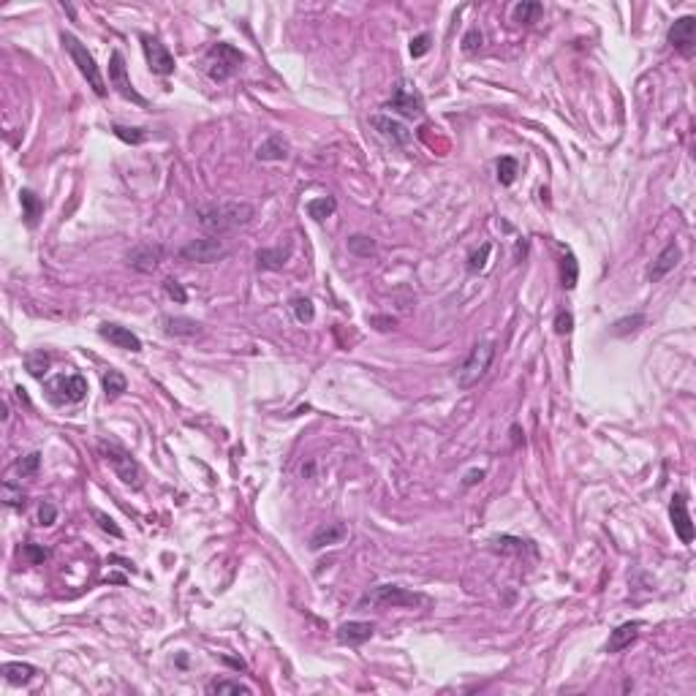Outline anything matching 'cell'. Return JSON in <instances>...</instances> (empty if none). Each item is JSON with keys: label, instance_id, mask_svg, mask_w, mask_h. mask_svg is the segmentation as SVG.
<instances>
[{"label": "cell", "instance_id": "6da1fadb", "mask_svg": "<svg viewBox=\"0 0 696 696\" xmlns=\"http://www.w3.org/2000/svg\"><path fill=\"white\" fill-rule=\"evenodd\" d=\"M253 218H256V207L247 202H215V204H202L196 210L199 226L210 234L237 232V229L247 226Z\"/></svg>", "mask_w": 696, "mask_h": 696}, {"label": "cell", "instance_id": "7a4b0ae2", "mask_svg": "<svg viewBox=\"0 0 696 696\" xmlns=\"http://www.w3.org/2000/svg\"><path fill=\"white\" fill-rule=\"evenodd\" d=\"M495 359V343H476L471 348V354L465 357V362L457 370V387L460 389H471L474 384H478L487 376L490 364Z\"/></svg>", "mask_w": 696, "mask_h": 696}, {"label": "cell", "instance_id": "3957f363", "mask_svg": "<svg viewBox=\"0 0 696 696\" xmlns=\"http://www.w3.org/2000/svg\"><path fill=\"white\" fill-rule=\"evenodd\" d=\"M245 55L240 49H234L232 44L218 41L207 49V58H204V66H207V73L213 82H226L240 66H242Z\"/></svg>", "mask_w": 696, "mask_h": 696}, {"label": "cell", "instance_id": "277c9868", "mask_svg": "<svg viewBox=\"0 0 696 696\" xmlns=\"http://www.w3.org/2000/svg\"><path fill=\"white\" fill-rule=\"evenodd\" d=\"M63 39V44H66V49H68V55H71V60L76 63V68H79V73L87 79V85L93 87V93L96 96H106V82H103L101 71H98V66H96V60H93V55L87 52V46L73 33H63L60 36Z\"/></svg>", "mask_w": 696, "mask_h": 696}, {"label": "cell", "instance_id": "5b68a950", "mask_svg": "<svg viewBox=\"0 0 696 696\" xmlns=\"http://www.w3.org/2000/svg\"><path fill=\"white\" fill-rule=\"evenodd\" d=\"M101 454L120 481H126L130 487H142V468L128 449H123L120 444H101Z\"/></svg>", "mask_w": 696, "mask_h": 696}, {"label": "cell", "instance_id": "8992f818", "mask_svg": "<svg viewBox=\"0 0 696 696\" xmlns=\"http://www.w3.org/2000/svg\"><path fill=\"white\" fill-rule=\"evenodd\" d=\"M419 607L424 598L419 593H411L400 585H378L362 598V607Z\"/></svg>", "mask_w": 696, "mask_h": 696}, {"label": "cell", "instance_id": "52a82bcc", "mask_svg": "<svg viewBox=\"0 0 696 696\" xmlns=\"http://www.w3.org/2000/svg\"><path fill=\"white\" fill-rule=\"evenodd\" d=\"M46 394L58 406H63V403H82L87 397V381L82 376H76V373L58 376L46 384Z\"/></svg>", "mask_w": 696, "mask_h": 696}, {"label": "cell", "instance_id": "ba28073f", "mask_svg": "<svg viewBox=\"0 0 696 696\" xmlns=\"http://www.w3.org/2000/svg\"><path fill=\"white\" fill-rule=\"evenodd\" d=\"M229 250L226 245L215 240V237H202V240H190L188 245L180 250V259L193 261V264H213V261L223 259Z\"/></svg>", "mask_w": 696, "mask_h": 696}, {"label": "cell", "instance_id": "9c48e42d", "mask_svg": "<svg viewBox=\"0 0 696 696\" xmlns=\"http://www.w3.org/2000/svg\"><path fill=\"white\" fill-rule=\"evenodd\" d=\"M387 109L408 117V120H419L424 115V101H421V96L408 82H400V85L394 87V93H392V101L387 103Z\"/></svg>", "mask_w": 696, "mask_h": 696}, {"label": "cell", "instance_id": "30bf717a", "mask_svg": "<svg viewBox=\"0 0 696 696\" xmlns=\"http://www.w3.org/2000/svg\"><path fill=\"white\" fill-rule=\"evenodd\" d=\"M142 46H145L147 66L153 68V73H158V76H169V73H174V66H177V63H174L172 52H169L155 36H142Z\"/></svg>", "mask_w": 696, "mask_h": 696}, {"label": "cell", "instance_id": "8fae6325", "mask_svg": "<svg viewBox=\"0 0 696 696\" xmlns=\"http://www.w3.org/2000/svg\"><path fill=\"white\" fill-rule=\"evenodd\" d=\"M109 85L115 87L123 98H128V101L142 103V106H145V98H142V96L133 90V85H130L128 68H126V60H123L120 52H112V58H109Z\"/></svg>", "mask_w": 696, "mask_h": 696}, {"label": "cell", "instance_id": "7c38bea8", "mask_svg": "<svg viewBox=\"0 0 696 696\" xmlns=\"http://www.w3.org/2000/svg\"><path fill=\"white\" fill-rule=\"evenodd\" d=\"M667 39L675 49H680L682 55H691L694 52V39H696V16H680V19H675V25L669 28Z\"/></svg>", "mask_w": 696, "mask_h": 696}, {"label": "cell", "instance_id": "4fadbf2b", "mask_svg": "<svg viewBox=\"0 0 696 696\" xmlns=\"http://www.w3.org/2000/svg\"><path fill=\"white\" fill-rule=\"evenodd\" d=\"M669 520H672V528L680 536L682 544H691L694 541V522H691V514H688V506H685V498L682 495L672 498V503H669Z\"/></svg>", "mask_w": 696, "mask_h": 696}, {"label": "cell", "instance_id": "5bb4252c", "mask_svg": "<svg viewBox=\"0 0 696 696\" xmlns=\"http://www.w3.org/2000/svg\"><path fill=\"white\" fill-rule=\"evenodd\" d=\"M163 259V247L158 242H142L128 253V264L139 272H153Z\"/></svg>", "mask_w": 696, "mask_h": 696}, {"label": "cell", "instance_id": "9a60e30c", "mask_svg": "<svg viewBox=\"0 0 696 696\" xmlns=\"http://www.w3.org/2000/svg\"><path fill=\"white\" fill-rule=\"evenodd\" d=\"M98 334H101L103 340H109L112 346L123 348V351H133V354L142 351V340L130 332L128 327H120V324H101V327H98Z\"/></svg>", "mask_w": 696, "mask_h": 696}, {"label": "cell", "instance_id": "2e32d148", "mask_svg": "<svg viewBox=\"0 0 696 696\" xmlns=\"http://www.w3.org/2000/svg\"><path fill=\"white\" fill-rule=\"evenodd\" d=\"M376 634V625L367 623V620H348L337 628V642L340 645H348V648H357V645H364L367 639H373Z\"/></svg>", "mask_w": 696, "mask_h": 696}, {"label": "cell", "instance_id": "e0dca14e", "mask_svg": "<svg viewBox=\"0 0 696 696\" xmlns=\"http://www.w3.org/2000/svg\"><path fill=\"white\" fill-rule=\"evenodd\" d=\"M370 123H373V128L387 139V142H392V145H408L411 142V130L403 126V123H397V120H392V117L387 115H373L370 117Z\"/></svg>", "mask_w": 696, "mask_h": 696}, {"label": "cell", "instance_id": "ac0fdd59", "mask_svg": "<svg viewBox=\"0 0 696 696\" xmlns=\"http://www.w3.org/2000/svg\"><path fill=\"white\" fill-rule=\"evenodd\" d=\"M677 261H680V245H677V242H669V245L655 256V261L650 264L648 280H650V283H658L661 277H667L669 272L677 267Z\"/></svg>", "mask_w": 696, "mask_h": 696}, {"label": "cell", "instance_id": "d6986e66", "mask_svg": "<svg viewBox=\"0 0 696 696\" xmlns=\"http://www.w3.org/2000/svg\"><path fill=\"white\" fill-rule=\"evenodd\" d=\"M642 620H631V623H623V625H618L615 631H612V637H609V642H607V652H620V650H625L631 642H637V637H639V631H642Z\"/></svg>", "mask_w": 696, "mask_h": 696}, {"label": "cell", "instance_id": "ffe728a7", "mask_svg": "<svg viewBox=\"0 0 696 696\" xmlns=\"http://www.w3.org/2000/svg\"><path fill=\"white\" fill-rule=\"evenodd\" d=\"M160 327H163V332L169 337H190V334L202 332V324L193 319H185V316H163Z\"/></svg>", "mask_w": 696, "mask_h": 696}, {"label": "cell", "instance_id": "44dd1931", "mask_svg": "<svg viewBox=\"0 0 696 696\" xmlns=\"http://www.w3.org/2000/svg\"><path fill=\"white\" fill-rule=\"evenodd\" d=\"M256 158L259 160H286L289 158V142H286L283 136L272 133V136H267V139L259 145Z\"/></svg>", "mask_w": 696, "mask_h": 696}, {"label": "cell", "instance_id": "7402d4cb", "mask_svg": "<svg viewBox=\"0 0 696 696\" xmlns=\"http://www.w3.org/2000/svg\"><path fill=\"white\" fill-rule=\"evenodd\" d=\"M291 259V245L286 247H261L256 250V261L261 270H280Z\"/></svg>", "mask_w": 696, "mask_h": 696}, {"label": "cell", "instance_id": "603a6c76", "mask_svg": "<svg viewBox=\"0 0 696 696\" xmlns=\"http://www.w3.org/2000/svg\"><path fill=\"white\" fill-rule=\"evenodd\" d=\"M346 525H340V522H332V525H327V528H321V531H316L313 533V538H310V550H321V547H329V544H337V541H343L346 538Z\"/></svg>", "mask_w": 696, "mask_h": 696}, {"label": "cell", "instance_id": "cb8c5ba5", "mask_svg": "<svg viewBox=\"0 0 696 696\" xmlns=\"http://www.w3.org/2000/svg\"><path fill=\"white\" fill-rule=\"evenodd\" d=\"M3 677H6V682H11V685H25V682L33 680V675H36V667H30V664H22V661H9V664H3Z\"/></svg>", "mask_w": 696, "mask_h": 696}, {"label": "cell", "instance_id": "d4e9b609", "mask_svg": "<svg viewBox=\"0 0 696 696\" xmlns=\"http://www.w3.org/2000/svg\"><path fill=\"white\" fill-rule=\"evenodd\" d=\"M19 204H22V215H25V223L28 226H36L39 218L44 213V202L33 193V190H19Z\"/></svg>", "mask_w": 696, "mask_h": 696}, {"label": "cell", "instance_id": "484cf974", "mask_svg": "<svg viewBox=\"0 0 696 696\" xmlns=\"http://www.w3.org/2000/svg\"><path fill=\"white\" fill-rule=\"evenodd\" d=\"M577 277H580V264H577V259H574V253H568L566 250L563 253V261H561V283H563V289H574L577 286Z\"/></svg>", "mask_w": 696, "mask_h": 696}, {"label": "cell", "instance_id": "4316f807", "mask_svg": "<svg viewBox=\"0 0 696 696\" xmlns=\"http://www.w3.org/2000/svg\"><path fill=\"white\" fill-rule=\"evenodd\" d=\"M541 11H544L541 3H536V0H522L520 6H514V22L531 25V22H536L538 16H541Z\"/></svg>", "mask_w": 696, "mask_h": 696}, {"label": "cell", "instance_id": "83f0119b", "mask_svg": "<svg viewBox=\"0 0 696 696\" xmlns=\"http://www.w3.org/2000/svg\"><path fill=\"white\" fill-rule=\"evenodd\" d=\"M348 250H351L354 256L370 259L378 247H376V240H373V237H367V234H354V237H348Z\"/></svg>", "mask_w": 696, "mask_h": 696}, {"label": "cell", "instance_id": "f1b7e54d", "mask_svg": "<svg viewBox=\"0 0 696 696\" xmlns=\"http://www.w3.org/2000/svg\"><path fill=\"white\" fill-rule=\"evenodd\" d=\"M207 694H242V696H250L253 691L247 688L245 682H240V680H213V682H207Z\"/></svg>", "mask_w": 696, "mask_h": 696}, {"label": "cell", "instance_id": "f546056e", "mask_svg": "<svg viewBox=\"0 0 696 696\" xmlns=\"http://www.w3.org/2000/svg\"><path fill=\"white\" fill-rule=\"evenodd\" d=\"M334 199L332 196H319V199H310L307 202V215L313 218V220H327V218L334 213Z\"/></svg>", "mask_w": 696, "mask_h": 696}, {"label": "cell", "instance_id": "4dcf8cb0", "mask_svg": "<svg viewBox=\"0 0 696 696\" xmlns=\"http://www.w3.org/2000/svg\"><path fill=\"white\" fill-rule=\"evenodd\" d=\"M126 389H128V381H126V376H123L120 370H109V373L103 376V392H106L109 400L120 397Z\"/></svg>", "mask_w": 696, "mask_h": 696}, {"label": "cell", "instance_id": "1f68e13d", "mask_svg": "<svg viewBox=\"0 0 696 696\" xmlns=\"http://www.w3.org/2000/svg\"><path fill=\"white\" fill-rule=\"evenodd\" d=\"M49 354H44V351H33V354H28L25 357V370H28L30 376L36 378H44V373L49 370Z\"/></svg>", "mask_w": 696, "mask_h": 696}, {"label": "cell", "instance_id": "d6a6232c", "mask_svg": "<svg viewBox=\"0 0 696 696\" xmlns=\"http://www.w3.org/2000/svg\"><path fill=\"white\" fill-rule=\"evenodd\" d=\"M291 310H294V319L300 321V324H310V321L316 319V307H313V302L307 297H294L291 300Z\"/></svg>", "mask_w": 696, "mask_h": 696}, {"label": "cell", "instance_id": "836d02e7", "mask_svg": "<svg viewBox=\"0 0 696 696\" xmlns=\"http://www.w3.org/2000/svg\"><path fill=\"white\" fill-rule=\"evenodd\" d=\"M25 490L22 484H14V481H3V503L11 508H22L25 506Z\"/></svg>", "mask_w": 696, "mask_h": 696}, {"label": "cell", "instance_id": "e575fe53", "mask_svg": "<svg viewBox=\"0 0 696 696\" xmlns=\"http://www.w3.org/2000/svg\"><path fill=\"white\" fill-rule=\"evenodd\" d=\"M517 160L511 158V155H503V158L498 160V180H501V185H511L514 180H517Z\"/></svg>", "mask_w": 696, "mask_h": 696}, {"label": "cell", "instance_id": "d590c367", "mask_svg": "<svg viewBox=\"0 0 696 696\" xmlns=\"http://www.w3.org/2000/svg\"><path fill=\"white\" fill-rule=\"evenodd\" d=\"M39 468H41V454H39V451H30L28 457H22V460L14 465V471L19 474V476H36Z\"/></svg>", "mask_w": 696, "mask_h": 696}, {"label": "cell", "instance_id": "8d00e7d4", "mask_svg": "<svg viewBox=\"0 0 696 696\" xmlns=\"http://www.w3.org/2000/svg\"><path fill=\"white\" fill-rule=\"evenodd\" d=\"M490 250H493V245H490V242H484L478 250H474V253H471V259H468V270H471V272H481V270L487 267Z\"/></svg>", "mask_w": 696, "mask_h": 696}, {"label": "cell", "instance_id": "74e56055", "mask_svg": "<svg viewBox=\"0 0 696 696\" xmlns=\"http://www.w3.org/2000/svg\"><path fill=\"white\" fill-rule=\"evenodd\" d=\"M115 136L117 139H123L126 145H142L145 142V130L142 128H126V126H115Z\"/></svg>", "mask_w": 696, "mask_h": 696}, {"label": "cell", "instance_id": "f35d334b", "mask_svg": "<svg viewBox=\"0 0 696 696\" xmlns=\"http://www.w3.org/2000/svg\"><path fill=\"white\" fill-rule=\"evenodd\" d=\"M642 324H645V316H642V313H637V316H628V319H620V321H618L612 332H615V334L637 332V329H639V327H642Z\"/></svg>", "mask_w": 696, "mask_h": 696}, {"label": "cell", "instance_id": "ab89813d", "mask_svg": "<svg viewBox=\"0 0 696 696\" xmlns=\"http://www.w3.org/2000/svg\"><path fill=\"white\" fill-rule=\"evenodd\" d=\"M163 291H166V294H169V300H174L177 304H183L185 300H188V294H185V289H183V283H177L174 277L163 280Z\"/></svg>", "mask_w": 696, "mask_h": 696}, {"label": "cell", "instance_id": "60d3db41", "mask_svg": "<svg viewBox=\"0 0 696 696\" xmlns=\"http://www.w3.org/2000/svg\"><path fill=\"white\" fill-rule=\"evenodd\" d=\"M55 520H58V508H55V503L52 501H44L41 508H39V525H55Z\"/></svg>", "mask_w": 696, "mask_h": 696}, {"label": "cell", "instance_id": "b9f144b4", "mask_svg": "<svg viewBox=\"0 0 696 696\" xmlns=\"http://www.w3.org/2000/svg\"><path fill=\"white\" fill-rule=\"evenodd\" d=\"M22 552H25V558H28L33 566L44 563V561L49 558V550H46V547H39V544H25V550Z\"/></svg>", "mask_w": 696, "mask_h": 696}, {"label": "cell", "instance_id": "7bdbcfd3", "mask_svg": "<svg viewBox=\"0 0 696 696\" xmlns=\"http://www.w3.org/2000/svg\"><path fill=\"white\" fill-rule=\"evenodd\" d=\"M574 329V316L568 313V310H561L558 316H555V332L558 334H568Z\"/></svg>", "mask_w": 696, "mask_h": 696}, {"label": "cell", "instance_id": "ee69618b", "mask_svg": "<svg viewBox=\"0 0 696 696\" xmlns=\"http://www.w3.org/2000/svg\"><path fill=\"white\" fill-rule=\"evenodd\" d=\"M427 49H430V36H427V33H421V36H416V39H411V55H414V58L427 55Z\"/></svg>", "mask_w": 696, "mask_h": 696}, {"label": "cell", "instance_id": "f6af8a7d", "mask_svg": "<svg viewBox=\"0 0 696 696\" xmlns=\"http://www.w3.org/2000/svg\"><path fill=\"white\" fill-rule=\"evenodd\" d=\"M495 544H498V547H501L503 552H508V550H511V552H522L528 541H522V538H511V536H501V538H495Z\"/></svg>", "mask_w": 696, "mask_h": 696}, {"label": "cell", "instance_id": "bcb514c9", "mask_svg": "<svg viewBox=\"0 0 696 696\" xmlns=\"http://www.w3.org/2000/svg\"><path fill=\"white\" fill-rule=\"evenodd\" d=\"M478 46H481V33H478V28H471L463 39V49L465 52H476Z\"/></svg>", "mask_w": 696, "mask_h": 696}, {"label": "cell", "instance_id": "7dc6e473", "mask_svg": "<svg viewBox=\"0 0 696 696\" xmlns=\"http://www.w3.org/2000/svg\"><path fill=\"white\" fill-rule=\"evenodd\" d=\"M96 520H98V525H101L103 531H109L112 536H117V538L123 536V531H120V528L115 525V520H112V517H106L103 511H96Z\"/></svg>", "mask_w": 696, "mask_h": 696}, {"label": "cell", "instance_id": "c3c4849f", "mask_svg": "<svg viewBox=\"0 0 696 696\" xmlns=\"http://www.w3.org/2000/svg\"><path fill=\"white\" fill-rule=\"evenodd\" d=\"M481 478H484V471H481V468H478V471H471V474H468V476H465V481H463V484H465V487H471V484H476V481H481Z\"/></svg>", "mask_w": 696, "mask_h": 696}]
</instances>
